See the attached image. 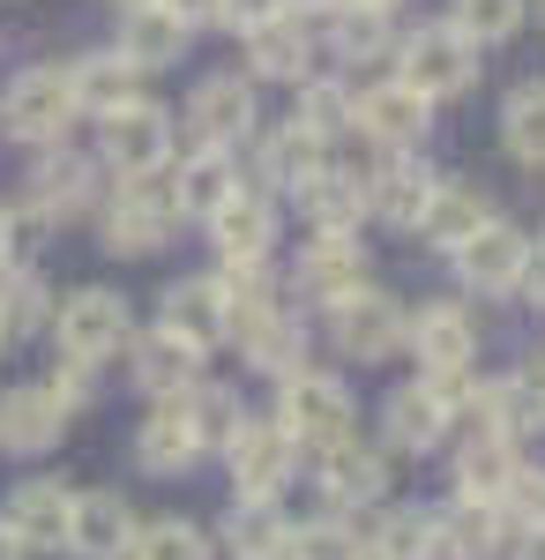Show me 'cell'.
Returning a JSON list of instances; mask_svg holds the SVG:
<instances>
[{
	"mask_svg": "<svg viewBox=\"0 0 545 560\" xmlns=\"http://www.w3.org/2000/svg\"><path fill=\"white\" fill-rule=\"evenodd\" d=\"M329 165V142H314L306 128H285L277 135H262V158H254V179H262V195H299L306 179Z\"/></svg>",
	"mask_w": 545,
	"mask_h": 560,
	"instance_id": "34",
	"label": "cell"
},
{
	"mask_svg": "<svg viewBox=\"0 0 545 560\" xmlns=\"http://www.w3.org/2000/svg\"><path fill=\"white\" fill-rule=\"evenodd\" d=\"M367 560H374V553H367Z\"/></svg>",
	"mask_w": 545,
	"mask_h": 560,
	"instance_id": "57",
	"label": "cell"
},
{
	"mask_svg": "<svg viewBox=\"0 0 545 560\" xmlns=\"http://www.w3.org/2000/svg\"><path fill=\"white\" fill-rule=\"evenodd\" d=\"M285 0H217V23L224 31H254V23H269Z\"/></svg>",
	"mask_w": 545,
	"mask_h": 560,
	"instance_id": "48",
	"label": "cell"
},
{
	"mask_svg": "<svg viewBox=\"0 0 545 560\" xmlns=\"http://www.w3.org/2000/svg\"><path fill=\"white\" fill-rule=\"evenodd\" d=\"M172 15L187 23V31H202V23H217V0H165Z\"/></svg>",
	"mask_w": 545,
	"mask_h": 560,
	"instance_id": "50",
	"label": "cell"
},
{
	"mask_svg": "<svg viewBox=\"0 0 545 560\" xmlns=\"http://www.w3.org/2000/svg\"><path fill=\"white\" fill-rule=\"evenodd\" d=\"M202 224H210L217 261H269V247H277V195L240 187V195H232L224 210H210Z\"/></svg>",
	"mask_w": 545,
	"mask_h": 560,
	"instance_id": "26",
	"label": "cell"
},
{
	"mask_svg": "<svg viewBox=\"0 0 545 560\" xmlns=\"http://www.w3.org/2000/svg\"><path fill=\"white\" fill-rule=\"evenodd\" d=\"M292 105V128H306L314 142H336V135H351V83H336V75H306Z\"/></svg>",
	"mask_w": 545,
	"mask_h": 560,
	"instance_id": "41",
	"label": "cell"
},
{
	"mask_svg": "<svg viewBox=\"0 0 545 560\" xmlns=\"http://www.w3.org/2000/svg\"><path fill=\"white\" fill-rule=\"evenodd\" d=\"M97 158H105L120 179L172 173V158H179V128H172V113L158 105V97H135V105H120V113L97 120Z\"/></svg>",
	"mask_w": 545,
	"mask_h": 560,
	"instance_id": "7",
	"label": "cell"
},
{
	"mask_svg": "<svg viewBox=\"0 0 545 560\" xmlns=\"http://www.w3.org/2000/svg\"><path fill=\"white\" fill-rule=\"evenodd\" d=\"M471 427L486 433H508V441H523V433L545 427V396H538V374H494V382H471Z\"/></svg>",
	"mask_w": 545,
	"mask_h": 560,
	"instance_id": "28",
	"label": "cell"
},
{
	"mask_svg": "<svg viewBox=\"0 0 545 560\" xmlns=\"http://www.w3.org/2000/svg\"><path fill=\"white\" fill-rule=\"evenodd\" d=\"M501 516H508V530L523 538V530H545V471H523L508 478V493H501Z\"/></svg>",
	"mask_w": 545,
	"mask_h": 560,
	"instance_id": "46",
	"label": "cell"
},
{
	"mask_svg": "<svg viewBox=\"0 0 545 560\" xmlns=\"http://www.w3.org/2000/svg\"><path fill=\"white\" fill-rule=\"evenodd\" d=\"M68 509H76V486H60V478H23V486L8 493L0 523L15 530L23 553H68Z\"/></svg>",
	"mask_w": 545,
	"mask_h": 560,
	"instance_id": "22",
	"label": "cell"
},
{
	"mask_svg": "<svg viewBox=\"0 0 545 560\" xmlns=\"http://www.w3.org/2000/svg\"><path fill=\"white\" fill-rule=\"evenodd\" d=\"M478 45L463 38L456 23L441 15V23H419L411 38H396V83L419 90L426 105H449V97H463V90H478Z\"/></svg>",
	"mask_w": 545,
	"mask_h": 560,
	"instance_id": "3",
	"label": "cell"
},
{
	"mask_svg": "<svg viewBox=\"0 0 545 560\" xmlns=\"http://www.w3.org/2000/svg\"><path fill=\"white\" fill-rule=\"evenodd\" d=\"M97 195H105V179H97V158L68 150V142L38 150V165H31V217L60 224V217H83Z\"/></svg>",
	"mask_w": 545,
	"mask_h": 560,
	"instance_id": "20",
	"label": "cell"
},
{
	"mask_svg": "<svg viewBox=\"0 0 545 560\" xmlns=\"http://www.w3.org/2000/svg\"><path fill=\"white\" fill-rule=\"evenodd\" d=\"M501 150L515 165L545 173V75H523V83L501 97Z\"/></svg>",
	"mask_w": 545,
	"mask_h": 560,
	"instance_id": "38",
	"label": "cell"
},
{
	"mask_svg": "<svg viewBox=\"0 0 545 560\" xmlns=\"http://www.w3.org/2000/svg\"><path fill=\"white\" fill-rule=\"evenodd\" d=\"M202 456H210V448H202V433L187 419V404H179V396L150 404V419L135 427V471L142 478H187Z\"/></svg>",
	"mask_w": 545,
	"mask_h": 560,
	"instance_id": "21",
	"label": "cell"
},
{
	"mask_svg": "<svg viewBox=\"0 0 545 560\" xmlns=\"http://www.w3.org/2000/svg\"><path fill=\"white\" fill-rule=\"evenodd\" d=\"M441 173L426 165L419 150H381V165L367 173V224H389V232H411L419 210L433 202Z\"/></svg>",
	"mask_w": 545,
	"mask_h": 560,
	"instance_id": "16",
	"label": "cell"
},
{
	"mask_svg": "<svg viewBox=\"0 0 545 560\" xmlns=\"http://www.w3.org/2000/svg\"><path fill=\"white\" fill-rule=\"evenodd\" d=\"M179 128L195 135V150H240L262 128V105H254V75H202L187 90V113H172Z\"/></svg>",
	"mask_w": 545,
	"mask_h": 560,
	"instance_id": "10",
	"label": "cell"
},
{
	"mask_svg": "<svg viewBox=\"0 0 545 560\" xmlns=\"http://www.w3.org/2000/svg\"><path fill=\"white\" fill-rule=\"evenodd\" d=\"M314 486L336 516H359V509H381L389 501V456L367 448L359 433H344L329 448H314Z\"/></svg>",
	"mask_w": 545,
	"mask_h": 560,
	"instance_id": "13",
	"label": "cell"
},
{
	"mask_svg": "<svg viewBox=\"0 0 545 560\" xmlns=\"http://www.w3.org/2000/svg\"><path fill=\"white\" fill-rule=\"evenodd\" d=\"M8 345H15V337H8V329H0V359H8Z\"/></svg>",
	"mask_w": 545,
	"mask_h": 560,
	"instance_id": "54",
	"label": "cell"
},
{
	"mask_svg": "<svg viewBox=\"0 0 545 560\" xmlns=\"http://www.w3.org/2000/svg\"><path fill=\"white\" fill-rule=\"evenodd\" d=\"M515 471H523V448L508 433L471 427V441L456 448V501H501Z\"/></svg>",
	"mask_w": 545,
	"mask_h": 560,
	"instance_id": "33",
	"label": "cell"
},
{
	"mask_svg": "<svg viewBox=\"0 0 545 560\" xmlns=\"http://www.w3.org/2000/svg\"><path fill=\"white\" fill-rule=\"evenodd\" d=\"M538 15H545V0H538Z\"/></svg>",
	"mask_w": 545,
	"mask_h": 560,
	"instance_id": "56",
	"label": "cell"
},
{
	"mask_svg": "<svg viewBox=\"0 0 545 560\" xmlns=\"http://www.w3.org/2000/svg\"><path fill=\"white\" fill-rule=\"evenodd\" d=\"M426 128H433V105H426L419 90H404L396 75L351 90V135H367L374 150H419Z\"/></svg>",
	"mask_w": 545,
	"mask_h": 560,
	"instance_id": "15",
	"label": "cell"
},
{
	"mask_svg": "<svg viewBox=\"0 0 545 560\" xmlns=\"http://www.w3.org/2000/svg\"><path fill=\"white\" fill-rule=\"evenodd\" d=\"M285 560H367V530L359 523H306V530H292V546H285Z\"/></svg>",
	"mask_w": 545,
	"mask_h": 560,
	"instance_id": "45",
	"label": "cell"
},
{
	"mask_svg": "<svg viewBox=\"0 0 545 560\" xmlns=\"http://www.w3.org/2000/svg\"><path fill=\"white\" fill-rule=\"evenodd\" d=\"M53 300H60V292L45 284L31 261H23V269H8V277H0V329H8V337H45Z\"/></svg>",
	"mask_w": 545,
	"mask_h": 560,
	"instance_id": "40",
	"label": "cell"
},
{
	"mask_svg": "<svg viewBox=\"0 0 545 560\" xmlns=\"http://www.w3.org/2000/svg\"><path fill=\"white\" fill-rule=\"evenodd\" d=\"M351 8H381V15H396V8H404V0H351Z\"/></svg>",
	"mask_w": 545,
	"mask_h": 560,
	"instance_id": "53",
	"label": "cell"
},
{
	"mask_svg": "<svg viewBox=\"0 0 545 560\" xmlns=\"http://www.w3.org/2000/svg\"><path fill=\"white\" fill-rule=\"evenodd\" d=\"M367 284V240L359 232H314L292 261V300L299 306H336L344 292Z\"/></svg>",
	"mask_w": 545,
	"mask_h": 560,
	"instance_id": "14",
	"label": "cell"
},
{
	"mask_svg": "<svg viewBox=\"0 0 545 560\" xmlns=\"http://www.w3.org/2000/svg\"><path fill=\"white\" fill-rule=\"evenodd\" d=\"M449 23L486 52V45H508L531 23V0H449Z\"/></svg>",
	"mask_w": 545,
	"mask_h": 560,
	"instance_id": "44",
	"label": "cell"
},
{
	"mask_svg": "<svg viewBox=\"0 0 545 560\" xmlns=\"http://www.w3.org/2000/svg\"><path fill=\"white\" fill-rule=\"evenodd\" d=\"M179 404H187V419H195V433H202V448H210V456L224 448V441H232V433H240V419H247L240 388L210 382V374H202L195 388H179Z\"/></svg>",
	"mask_w": 545,
	"mask_h": 560,
	"instance_id": "42",
	"label": "cell"
},
{
	"mask_svg": "<svg viewBox=\"0 0 545 560\" xmlns=\"http://www.w3.org/2000/svg\"><path fill=\"white\" fill-rule=\"evenodd\" d=\"M322 314H329V345L344 359H359V366H389L404 351V322L411 314L396 306V292H381V284H359V292H344Z\"/></svg>",
	"mask_w": 545,
	"mask_h": 560,
	"instance_id": "8",
	"label": "cell"
},
{
	"mask_svg": "<svg viewBox=\"0 0 545 560\" xmlns=\"http://www.w3.org/2000/svg\"><path fill=\"white\" fill-rule=\"evenodd\" d=\"M172 179V202H179V217H210V210H224L247 179H240V150H187L179 158V173H165Z\"/></svg>",
	"mask_w": 545,
	"mask_h": 560,
	"instance_id": "30",
	"label": "cell"
},
{
	"mask_svg": "<svg viewBox=\"0 0 545 560\" xmlns=\"http://www.w3.org/2000/svg\"><path fill=\"white\" fill-rule=\"evenodd\" d=\"M538 396H545V374H538Z\"/></svg>",
	"mask_w": 545,
	"mask_h": 560,
	"instance_id": "55",
	"label": "cell"
},
{
	"mask_svg": "<svg viewBox=\"0 0 545 560\" xmlns=\"http://www.w3.org/2000/svg\"><path fill=\"white\" fill-rule=\"evenodd\" d=\"M367 553L374 560H433L441 553V509H419V501L381 509V523L367 530Z\"/></svg>",
	"mask_w": 545,
	"mask_h": 560,
	"instance_id": "37",
	"label": "cell"
},
{
	"mask_svg": "<svg viewBox=\"0 0 545 560\" xmlns=\"http://www.w3.org/2000/svg\"><path fill=\"white\" fill-rule=\"evenodd\" d=\"M240 45H247V75L254 83H306L322 60V38H314V23L306 15H292V8H277L269 23H254V31H240Z\"/></svg>",
	"mask_w": 545,
	"mask_h": 560,
	"instance_id": "17",
	"label": "cell"
},
{
	"mask_svg": "<svg viewBox=\"0 0 545 560\" xmlns=\"http://www.w3.org/2000/svg\"><path fill=\"white\" fill-rule=\"evenodd\" d=\"M224 456V471H232V501H277L285 493V478L299 471V441L277 419H240V433L217 448Z\"/></svg>",
	"mask_w": 545,
	"mask_h": 560,
	"instance_id": "9",
	"label": "cell"
},
{
	"mask_svg": "<svg viewBox=\"0 0 545 560\" xmlns=\"http://www.w3.org/2000/svg\"><path fill=\"white\" fill-rule=\"evenodd\" d=\"M515 546L501 501H449L441 509V560H501Z\"/></svg>",
	"mask_w": 545,
	"mask_h": 560,
	"instance_id": "31",
	"label": "cell"
},
{
	"mask_svg": "<svg viewBox=\"0 0 545 560\" xmlns=\"http://www.w3.org/2000/svg\"><path fill=\"white\" fill-rule=\"evenodd\" d=\"M449 261H456V284H463V292H478V300H508V292L523 284L531 232H523V224H501V217H486V224H478Z\"/></svg>",
	"mask_w": 545,
	"mask_h": 560,
	"instance_id": "12",
	"label": "cell"
},
{
	"mask_svg": "<svg viewBox=\"0 0 545 560\" xmlns=\"http://www.w3.org/2000/svg\"><path fill=\"white\" fill-rule=\"evenodd\" d=\"M68 419H76V411L45 382L8 388V396H0V448H8V456H53V448L68 441Z\"/></svg>",
	"mask_w": 545,
	"mask_h": 560,
	"instance_id": "23",
	"label": "cell"
},
{
	"mask_svg": "<svg viewBox=\"0 0 545 560\" xmlns=\"http://www.w3.org/2000/svg\"><path fill=\"white\" fill-rule=\"evenodd\" d=\"M127 382L142 388L150 404H165V396H179V388L202 382V351L179 345L172 329H150V337H127Z\"/></svg>",
	"mask_w": 545,
	"mask_h": 560,
	"instance_id": "27",
	"label": "cell"
},
{
	"mask_svg": "<svg viewBox=\"0 0 545 560\" xmlns=\"http://www.w3.org/2000/svg\"><path fill=\"white\" fill-rule=\"evenodd\" d=\"M158 329H172L179 345H195L202 359L224 351L232 345V300H224V284H217V277H179L165 292V322H158Z\"/></svg>",
	"mask_w": 545,
	"mask_h": 560,
	"instance_id": "24",
	"label": "cell"
},
{
	"mask_svg": "<svg viewBox=\"0 0 545 560\" xmlns=\"http://www.w3.org/2000/svg\"><path fill=\"white\" fill-rule=\"evenodd\" d=\"M269 419L292 433L299 448H329V441H344V433H351L359 404H351V382H344V374L299 366V374H285V382H277V411H269Z\"/></svg>",
	"mask_w": 545,
	"mask_h": 560,
	"instance_id": "6",
	"label": "cell"
},
{
	"mask_svg": "<svg viewBox=\"0 0 545 560\" xmlns=\"http://www.w3.org/2000/svg\"><path fill=\"white\" fill-rule=\"evenodd\" d=\"M217 538H224V553H232V560H285L292 523H285L277 501H232L224 523H217Z\"/></svg>",
	"mask_w": 545,
	"mask_h": 560,
	"instance_id": "36",
	"label": "cell"
},
{
	"mask_svg": "<svg viewBox=\"0 0 545 560\" xmlns=\"http://www.w3.org/2000/svg\"><path fill=\"white\" fill-rule=\"evenodd\" d=\"M299 210H306L314 232H359V224H367V173L322 165V173L299 187Z\"/></svg>",
	"mask_w": 545,
	"mask_h": 560,
	"instance_id": "35",
	"label": "cell"
},
{
	"mask_svg": "<svg viewBox=\"0 0 545 560\" xmlns=\"http://www.w3.org/2000/svg\"><path fill=\"white\" fill-rule=\"evenodd\" d=\"M508 553H515V560H545V530H523V538H515Z\"/></svg>",
	"mask_w": 545,
	"mask_h": 560,
	"instance_id": "51",
	"label": "cell"
},
{
	"mask_svg": "<svg viewBox=\"0 0 545 560\" xmlns=\"http://www.w3.org/2000/svg\"><path fill=\"white\" fill-rule=\"evenodd\" d=\"M120 560H210V530L187 516H158V523H135Z\"/></svg>",
	"mask_w": 545,
	"mask_h": 560,
	"instance_id": "43",
	"label": "cell"
},
{
	"mask_svg": "<svg viewBox=\"0 0 545 560\" xmlns=\"http://www.w3.org/2000/svg\"><path fill=\"white\" fill-rule=\"evenodd\" d=\"M329 60H344V68H374V60H389L396 52V23L381 15V8H344V15H329Z\"/></svg>",
	"mask_w": 545,
	"mask_h": 560,
	"instance_id": "39",
	"label": "cell"
},
{
	"mask_svg": "<svg viewBox=\"0 0 545 560\" xmlns=\"http://www.w3.org/2000/svg\"><path fill=\"white\" fill-rule=\"evenodd\" d=\"M135 523L142 516L127 509L120 486H90V493H76V509H68V553L76 560H120Z\"/></svg>",
	"mask_w": 545,
	"mask_h": 560,
	"instance_id": "25",
	"label": "cell"
},
{
	"mask_svg": "<svg viewBox=\"0 0 545 560\" xmlns=\"http://www.w3.org/2000/svg\"><path fill=\"white\" fill-rule=\"evenodd\" d=\"M45 337H53L60 359H76V366H105V359H120V345L135 337V314H127L120 292H105V284H76L68 300H53Z\"/></svg>",
	"mask_w": 545,
	"mask_h": 560,
	"instance_id": "4",
	"label": "cell"
},
{
	"mask_svg": "<svg viewBox=\"0 0 545 560\" xmlns=\"http://www.w3.org/2000/svg\"><path fill=\"white\" fill-rule=\"evenodd\" d=\"M76 120H83V113H76V90H68V68H60V60H31V68H15L8 90H0V135L31 142V150L68 142Z\"/></svg>",
	"mask_w": 545,
	"mask_h": 560,
	"instance_id": "2",
	"label": "cell"
},
{
	"mask_svg": "<svg viewBox=\"0 0 545 560\" xmlns=\"http://www.w3.org/2000/svg\"><path fill=\"white\" fill-rule=\"evenodd\" d=\"M187 45H195V31L172 15L165 0H127L120 23H113V52H120L127 68H142V75L179 68V60H187Z\"/></svg>",
	"mask_w": 545,
	"mask_h": 560,
	"instance_id": "19",
	"label": "cell"
},
{
	"mask_svg": "<svg viewBox=\"0 0 545 560\" xmlns=\"http://www.w3.org/2000/svg\"><path fill=\"white\" fill-rule=\"evenodd\" d=\"M0 560H31L23 546H15V530H8V523H0Z\"/></svg>",
	"mask_w": 545,
	"mask_h": 560,
	"instance_id": "52",
	"label": "cell"
},
{
	"mask_svg": "<svg viewBox=\"0 0 545 560\" xmlns=\"http://www.w3.org/2000/svg\"><path fill=\"white\" fill-rule=\"evenodd\" d=\"M23 232H31V210H0V277L31 261V240Z\"/></svg>",
	"mask_w": 545,
	"mask_h": 560,
	"instance_id": "47",
	"label": "cell"
},
{
	"mask_svg": "<svg viewBox=\"0 0 545 560\" xmlns=\"http://www.w3.org/2000/svg\"><path fill=\"white\" fill-rule=\"evenodd\" d=\"M404 351L419 359V382H463L478 374V322L456 300H433L404 322Z\"/></svg>",
	"mask_w": 545,
	"mask_h": 560,
	"instance_id": "11",
	"label": "cell"
},
{
	"mask_svg": "<svg viewBox=\"0 0 545 560\" xmlns=\"http://www.w3.org/2000/svg\"><path fill=\"white\" fill-rule=\"evenodd\" d=\"M232 345H240V359H247V374H269V382H285V374H299L306 366V314L285 300H269V306H254L247 322L232 329Z\"/></svg>",
	"mask_w": 545,
	"mask_h": 560,
	"instance_id": "18",
	"label": "cell"
},
{
	"mask_svg": "<svg viewBox=\"0 0 545 560\" xmlns=\"http://www.w3.org/2000/svg\"><path fill=\"white\" fill-rule=\"evenodd\" d=\"M515 292L545 314V240H531V261H523V284H515Z\"/></svg>",
	"mask_w": 545,
	"mask_h": 560,
	"instance_id": "49",
	"label": "cell"
},
{
	"mask_svg": "<svg viewBox=\"0 0 545 560\" xmlns=\"http://www.w3.org/2000/svg\"><path fill=\"white\" fill-rule=\"evenodd\" d=\"M471 382H478V374L389 388V396H381V448H396V456H433V448L456 433L463 404H471Z\"/></svg>",
	"mask_w": 545,
	"mask_h": 560,
	"instance_id": "1",
	"label": "cell"
},
{
	"mask_svg": "<svg viewBox=\"0 0 545 560\" xmlns=\"http://www.w3.org/2000/svg\"><path fill=\"white\" fill-rule=\"evenodd\" d=\"M486 217H494V202H486L471 179H441V187H433V202L419 210V224H411V232H419L433 255H456V247L478 232V224H486Z\"/></svg>",
	"mask_w": 545,
	"mask_h": 560,
	"instance_id": "32",
	"label": "cell"
},
{
	"mask_svg": "<svg viewBox=\"0 0 545 560\" xmlns=\"http://www.w3.org/2000/svg\"><path fill=\"white\" fill-rule=\"evenodd\" d=\"M68 68V90H76V113L83 120H105V113H120L142 97V68H127L113 45H97V52H76V60H60Z\"/></svg>",
	"mask_w": 545,
	"mask_h": 560,
	"instance_id": "29",
	"label": "cell"
},
{
	"mask_svg": "<svg viewBox=\"0 0 545 560\" xmlns=\"http://www.w3.org/2000/svg\"><path fill=\"white\" fill-rule=\"evenodd\" d=\"M172 232H179V202H172V179L165 173H142V179H120L113 187V202H105V255L120 261H142L158 255Z\"/></svg>",
	"mask_w": 545,
	"mask_h": 560,
	"instance_id": "5",
	"label": "cell"
}]
</instances>
